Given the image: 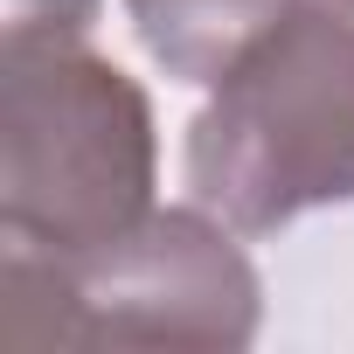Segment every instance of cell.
Here are the masks:
<instances>
[{
  "instance_id": "5b68a950",
  "label": "cell",
  "mask_w": 354,
  "mask_h": 354,
  "mask_svg": "<svg viewBox=\"0 0 354 354\" xmlns=\"http://www.w3.org/2000/svg\"><path fill=\"white\" fill-rule=\"evenodd\" d=\"M97 21V0H8V28H56V35H84Z\"/></svg>"
},
{
  "instance_id": "277c9868",
  "label": "cell",
  "mask_w": 354,
  "mask_h": 354,
  "mask_svg": "<svg viewBox=\"0 0 354 354\" xmlns=\"http://www.w3.org/2000/svg\"><path fill=\"white\" fill-rule=\"evenodd\" d=\"M292 0H125L139 49L174 84H216Z\"/></svg>"
},
{
  "instance_id": "3957f363",
  "label": "cell",
  "mask_w": 354,
  "mask_h": 354,
  "mask_svg": "<svg viewBox=\"0 0 354 354\" xmlns=\"http://www.w3.org/2000/svg\"><path fill=\"white\" fill-rule=\"evenodd\" d=\"M216 209H153L91 250L8 243L0 340L8 347H250L264 278Z\"/></svg>"
},
{
  "instance_id": "7a4b0ae2",
  "label": "cell",
  "mask_w": 354,
  "mask_h": 354,
  "mask_svg": "<svg viewBox=\"0 0 354 354\" xmlns=\"http://www.w3.org/2000/svg\"><path fill=\"white\" fill-rule=\"evenodd\" d=\"M153 104L84 35L8 28L0 49V230L28 250H91L153 216Z\"/></svg>"
},
{
  "instance_id": "6da1fadb",
  "label": "cell",
  "mask_w": 354,
  "mask_h": 354,
  "mask_svg": "<svg viewBox=\"0 0 354 354\" xmlns=\"http://www.w3.org/2000/svg\"><path fill=\"white\" fill-rule=\"evenodd\" d=\"M209 91L181 153L202 209L271 236L354 202V0H292Z\"/></svg>"
}]
</instances>
